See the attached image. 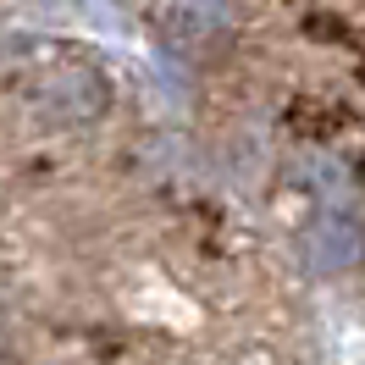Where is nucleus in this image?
Instances as JSON below:
<instances>
[{"instance_id":"1","label":"nucleus","mask_w":365,"mask_h":365,"mask_svg":"<svg viewBox=\"0 0 365 365\" xmlns=\"http://www.w3.org/2000/svg\"><path fill=\"white\" fill-rule=\"evenodd\" d=\"M310 255H316V266L327 272H343V266H354L365 255V232L349 222V216H327L316 232H310Z\"/></svg>"}]
</instances>
